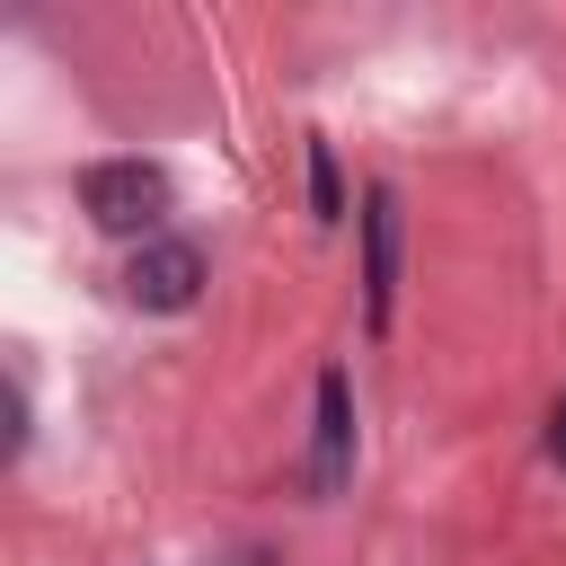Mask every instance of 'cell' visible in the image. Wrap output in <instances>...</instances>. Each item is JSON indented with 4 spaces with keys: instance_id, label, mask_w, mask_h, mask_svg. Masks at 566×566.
I'll return each mask as SVG.
<instances>
[{
    "instance_id": "obj_5",
    "label": "cell",
    "mask_w": 566,
    "mask_h": 566,
    "mask_svg": "<svg viewBox=\"0 0 566 566\" xmlns=\"http://www.w3.org/2000/svg\"><path fill=\"white\" fill-rule=\"evenodd\" d=\"M310 195H318V212H327V221L345 212V195H336V168H327V150H310Z\"/></svg>"
},
{
    "instance_id": "obj_6",
    "label": "cell",
    "mask_w": 566,
    "mask_h": 566,
    "mask_svg": "<svg viewBox=\"0 0 566 566\" xmlns=\"http://www.w3.org/2000/svg\"><path fill=\"white\" fill-rule=\"evenodd\" d=\"M548 451L566 460V398H557V416H548Z\"/></svg>"
},
{
    "instance_id": "obj_2",
    "label": "cell",
    "mask_w": 566,
    "mask_h": 566,
    "mask_svg": "<svg viewBox=\"0 0 566 566\" xmlns=\"http://www.w3.org/2000/svg\"><path fill=\"white\" fill-rule=\"evenodd\" d=\"M195 283H203V256H195L186 239H150V248L124 265V292H133L142 310H186Z\"/></svg>"
},
{
    "instance_id": "obj_1",
    "label": "cell",
    "mask_w": 566,
    "mask_h": 566,
    "mask_svg": "<svg viewBox=\"0 0 566 566\" xmlns=\"http://www.w3.org/2000/svg\"><path fill=\"white\" fill-rule=\"evenodd\" d=\"M80 203H88L97 230L133 239V230H159V212H168V177L142 168V159H97V168L80 177Z\"/></svg>"
},
{
    "instance_id": "obj_3",
    "label": "cell",
    "mask_w": 566,
    "mask_h": 566,
    "mask_svg": "<svg viewBox=\"0 0 566 566\" xmlns=\"http://www.w3.org/2000/svg\"><path fill=\"white\" fill-rule=\"evenodd\" d=\"M345 469H354V416H345V371H327L318 380V460H310V486L336 495Z\"/></svg>"
},
{
    "instance_id": "obj_4",
    "label": "cell",
    "mask_w": 566,
    "mask_h": 566,
    "mask_svg": "<svg viewBox=\"0 0 566 566\" xmlns=\"http://www.w3.org/2000/svg\"><path fill=\"white\" fill-rule=\"evenodd\" d=\"M363 239H371V318H389V195L363 203Z\"/></svg>"
}]
</instances>
